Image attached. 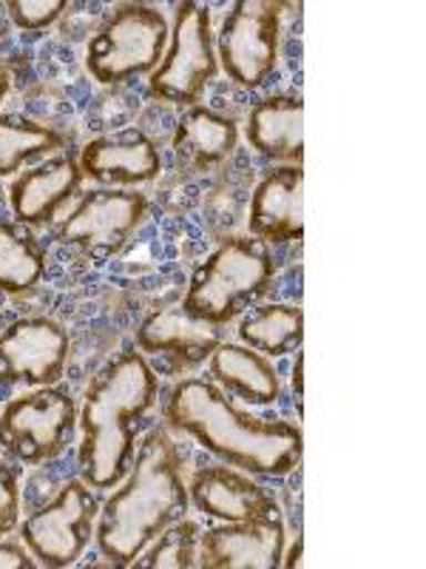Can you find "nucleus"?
<instances>
[{
	"label": "nucleus",
	"mask_w": 426,
	"mask_h": 569,
	"mask_svg": "<svg viewBox=\"0 0 426 569\" xmlns=\"http://www.w3.org/2000/svg\"><path fill=\"white\" fill-rule=\"evenodd\" d=\"M169 427L191 436L202 450L251 476H287L304 453L302 430L291 421L262 419L227 399L220 385L187 376L165 396Z\"/></svg>",
	"instance_id": "f257e3e1"
},
{
	"label": "nucleus",
	"mask_w": 426,
	"mask_h": 569,
	"mask_svg": "<svg viewBox=\"0 0 426 569\" xmlns=\"http://www.w3.org/2000/svg\"><path fill=\"white\" fill-rule=\"evenodd\" d=\"M156 399L160 376L140 350H125L91 379L78 413V467L91 490H114L125 479L136 453V421Z\"/></svg>",
	"instance_id": "f03ea898"
},
{
	"label": "nucleus",
	"mask_w": 426,
	"mask_h": 569,
	"mask_svg": "<svg viewBox=\"0 0 426 569\" xmlns=\"http://www.w3.org/2000/svg\"><path fill=\"white\" fill-rule=\"evenodd\" d=\"M182 456L165 427H154L136 447L125 479L100 507L94 543L111 567H131L156 536L187 512Z\"/></svg>",
	"instance_id": "7ed1b4c3"
},
{
	"label": "nucleus",
	"mask_w": 426,
	"mask_h": 569,
	"mask_svg": "<svg viewBox=\"0 0 426 569\" xmlns=\"http://www.w3.org/2000/svg\"><path fill=\"white\" fill-rule=\"evenodd\" d=\"M273 273L276 262L267 242L231 237L194 268L180 302L182 311L213 328H225L271 291Z\"/></svg>",
	"instance_id": "20e7f679"
},
{
	"label": "nucleus",
	"mask_w": 426,
	"mask_h": 569,
	"mask_svg": "<svg viewBox=\"0 0 426 569\" xmlns=\"http://www.w3.org/2000/svg\"><path fill=\"white\" fill-rule=\"evenodd\" d=\"M171 23L149 3H120L85 46V69L100 86L145 78L160 66Z\"/></svg>",
	"instance_id": "39448f33"
},
{
	"label": "nucleus",
	"mask_w": 426,
	"mask_h": 569,
	"mask_svg": "<svg viewBox=\"0 0 426 569\" xmlns=\"http://www.w3.org/2000/svg\"><path fill=\"white\" fill-rule=\"evenodd\" d=\"M216 74H220V60H216L211 9L196 0H182L174 9L165 54L149 74L151 98L191 109L200 103Z\"/></svg>",
	"instance_id": "423d86ee"
},
{
	"label": "nucleus",
	"mask_w": 426,
	"mask_h": 569,
	"mask_svg": "<svg viewBox=\"0 0 426 569\" xmlns=\"http://www.w3.org/2000/svg\"><path fill=\"white\" fill-rule=\"evenodd\" d=\"M78 430V405L69 390L32 388L0 410V447L18 465H43L65 450Z\"/></svg>",
	"instance_id": "0eeeda50"
},
{
	"label": "nucleus",
	"mask_w": 426,
	"mask_h": 569,
	"mask_svg": "<svg viewBox=\"0 0 426 569\" xmlns=\"http://www.w3.org/2000/svg\"><path fill=\"white\" fill-rule=\"evenodd\" d=\"M149 217V200L131 188L85 191L52 226V240L91 259H111L129 246Z\"/></svg>",
	"instance_id": "6e6552de"
},
{
	"label": "nucleus",
	"mask_w": 426,
	"mask_h": 569,
	"mask_svg": "<svg viewBox=\"0 0 426 569\" xmlns=\"http://www.w3.org/2000/svg\"><path fill=\"white\" fill-rule=\"evenodd\" d=\"M100 501L83 479L65 481L52 501L18 525V538L45 569L74 567L89 550L98 527Z\"/></svg>",
	"instance_id": "1a4fd4ad"
},
{
	"label": "nucleus",
	"mask_w": 426,
	"mask_h": 569,
	"mask_svg": "<svg viewBox=\"0 0 426 569\" xmlns=\"http://www.w3.org/2000/svg\"><path fill=\"white\" fill-rule=\"evenodd\" d=\"M278 3L236 0L216 32V60L227 78L242 89H258L278 63Z\"/></svg>",
	"instance_id": "9d476101"
},
{
	"label": "nucleus",
	"mask_w": 426,
	"mask_h": 569,
	"mask_svg": "<svg viewBox=\"0 0 426 569\" xmlns=\"http://www.w3.org/2000/svg\"><path fill=\"white\" fill-rule=\"evenodd\" d=\"M69 333L49 317H23L0 330V388H52L69 365Z\"/></svg>",
	"instance_id": "9b49d317"
},
{
	"label": "nucleus",
	"mask_w": 426,
	"mask_h": 569,
	"mask_svg": "<svg viewBox=\"0 0 426 569\" xmlns=\"http://www.w3.org/2000/svg\"><path fill=\"white\" fill-rule=\"evenodd\" d=\"M284 558L282 516L225 521L200 532L196 567L202 569H276Z\"/></svg>",
	"instance_id": "f8f14e48"
},
{
	"label": "nucleus",
	"mask_w": 426,
	"mask_h": 569,
	"mask_svg": "<svg viewBox=\"0 0 426 569\" xmlns=\"http://www.w3.org/2000/svg\"><path fill=\"white\" fill-rule=\"evenodd\" d=\"M222 345V330L213 325L187 317L182 305L154 308L136 328V348L149 359H162L169 373H182L207 362Z\"/></svg>",
	"instance_id": "ddd939ff"
},
{
	"label": "nucleus",
	"mask_w": 426,
	"mask_h": 569,
	"mask_svg": "<svg viewBox=\"0 0 426 569\" xmlns=\"http://www.w3.org/2000/svg\"><path fill=\"white\" fill-rule=\"evenodd\" d=\"M187 501L216 521H251L278 516V501L251 472L231 465H207L191 476Z\"/></svg>",
	"instance_id": "4468645a"
},
{
	"label": "nucleus",
	"mask_w": 426,
	"mask_h": 569,
	"mask_svg": "<svg viewBox=\"0 0 426 569\" xmlns=\"http://www.w3.org/2000/svg\"><path fill=\"white\" fill-rule=\"evenodd\" d=\"M80 182H83L80 162L69 154L49 157L32 169L20 171L9 186L14 220L32 231L54 226L71 197L80 191Z\"/></svg>",
	"instance_id": "2eb2a0df"
},
{
	"label": "nucleus",
	"mask_w": 426,
	"mask_h": 569,
	"mask_svg": "<svg viewBox=\"0 0 426 569\" xmlns=\"http://www.w3.org/2000/svg\"><path fill=\"white\" fill-rule=\"evenodd\" d=\"M80 171L109 188H134L151 182L162 171L156 142L140 129H123L94 137L80 151Z\"/></svg>",
	"instance_id": "dca6fc26"
},
{
	"label": "nucleus",
	"mask_w": 426,
	"mask_h": 569,
	"mask_svg": "<svg viewBox=\"0 0 426 569\" xmlns=\"http://www.w3.org/2000/svg\"><path fill=\"white\" fill-rule=\"evenodd\" d=\"M247 231L267 246L304 237V169L276 166L256 182L247 208Z\"/></svg>",
	"instance_id": "f3484780"
},
{
	"label": "nucleus",
	"mask_w": 426,
	"mask_h": 569,
	"mask_svg": "<svg viewBox=\"0 0 426 569\" xmlns=\"http://www.w3.org/2000/svg\"><path fill=\"white\" fill-rule=\"evenodd\" d=\"M245 140L256 154L284 166H302L304 100L298 94H267L247 111Z\"/></svg>",
	"instance_id": "a211bd4d"
},
{
	"label": "nucleus",
	"mask_w": 426,
	"mask_h": 569,
	"mask_svg": "<svg viewBox=\"0 0 426 569\" xmlns=\"http://www.w3.org/2000/svg\"><path fill=\"white\" fill-rule=\"evenodd\" d=\"M236 142H240V129L231 117L205 106H191L182 111L171 149L176 157V169L205 174L231 160Z\"/></svg>",
	"instance_id": "6ab92c4d"
},
{
	"label": "nucleus",
	"mask_w": 426,
	"mask_h": 569,
	"mask_svg": "<svg viewBox=\"0 0 426 569\" xmlns=\"http://www.w3.org/2000/svg\"><path fill=\"white\" fill-rule=\"evenodd\" d=\"M207 373L211 382L220 385L227 393L240 396L247 405L267 408L282 393L278 373L267 356L256 353L247 345L222 342L207 359Z\"/></svg>",
	"instance_id": "aec40b11"
},
{
	"label": "nucleus",
	"mask_w": 426,
	"mask_h": 569,
	"mask_svg": "<svg viewBox=\"0 0 426 569\" xmlns=\"http://www.w3.org/2000/svg\"><path fill=\"white\" fill-rule=\"evenodd\" d=\"M240 342L267 359L296 353L304 342V311L298 305L273 302L245 313L240 322Z\"/></svg>",
	"instance_id": "412c9836"
},
{
	"label": "nucleus",
	"mask_w": 426,
	"mask_h": 569,
	"mask_svg": "<svg viewBox=\"0 0 426 569\" xmlns=\"http://www.w3.org/2000/svg\"><path fill=\"white\" fill-rule=\"evenodd\" d=\"M45 273V248L32 228L0 220V291L29 293Z\"/></svg>",
	"instance_id": "4be33fe9"
},
{
	"label": "nucleus",
	"mask_w": 426,
	"mask_h": 569,
	"mask_svg": "<svg viewBox=\"0 0 426 569\" xmlns=\"http://www.w3.org/2000/svg\"><path fill=\"white\" fill-rule=\"evenodd\" d=\"M65 146V137L52 126L23 114H0V177L23 171L29 162L45 160Z\"/></svg>",
	"instance_id": "5701e85b"
},
{
	"label": "nucleus",
	"mask_w": 426,
	"mask_h": 569,
	"mask_svg": "<svg viewBox=\"0 0 426 569\" xmlns=\"http://www.w3.org/2000/svg\"><path fill=\"white\" fill-rule=\"evenodd\" d=\"M200 552V527L191 518L182 516L180 521L169 525L154 541L131 561L136 569H191L196 567Z\"/></svg>",
	"instance_id": "b1692460"
},
{
	"label": "nucleus",
	"mask_w": 426,
	"mask_h": 569,
	"mask_svg": "<svg viewBox=\"0 0 426 569\" xmlns=\"http://www.w3.org/2000/svg\"><path fill=\"white\" fill-rule=\"evenodd\" d=\"M69 9L65 0H9L7 12L12 23L23 32H40Z\"/></svg>",
	"instance_id": "393cba45"
},
{
	"label": "nucleus",
	"mask_w": 426,
	"mask_h": 569,
	"mask_svg": "<svg viewBox=\"0 0 426 569\" xmlns=\"http://www.w3.org/2000/svg\"><path fill=\"white\" fill-rule=\"evenodd\" d=\"M20 521V481L18 472L0 461V538L18 527Z\"/></svg>",
	"instance_id": "a878e982"
},
{
	"label": "nucleus",
	"mask_w": 426,
	"mask_h": 569,
	"mask_svg": "<svg viewBox=\"0 0 426 569\" xmlns=\"http://www.w3.org/2000/svg\"><path fill=\"white\" fill-rule=\"evenodd\" d=\"M40 567L29 547L20 538L9 541L7 536L0 538V569H34Z\"/></svg>",
	"instance_id": "bb28decb"
},
{
	"label": "nucleus",
	"mask_w": 426,
	"mask_h": 569,
	"mask_svg": "<svg viewBox=\"0 0 426 569\" xmlns=\"http://www.w3.org/2000/svg\"><path fill=\"white\" fill-rule=\"evenodd\" d=\"M302 552H304V541H302V538H296V543H293V547H291V552H287V558H282V567H287V569L304 567Z\"/></svg>",
	"instance_id": "cd10ccee"
},
{
	"label": "nucleus",
	"mask_w": 426,
	"mask_h": 569,
	"mask_svg": "<svg viewBox=\"0 0 426 569\" xmlns=\"http://www.w3.org/2000/svg\"><path fill=\"white\" fill-rule=\"evenodd\" d=\"M293 390L296 396H304V353L296 350V365H293Z\"/></svg>",
	"instance_id": "c85d7f7f"
},
{
	"label": "nucleus",
	"mask_w": 426,
	"mask_h": 569,
	"mask_svg": "<svg viewBox=\"0 0 426 569\" xmlns=\"http://www.w3.org/2000/svg\"><path fill=\"white\" fill-rule=\"evenodd\" d=\"M9 89H12V78H9L7 66H3V60H0V103L7 100Z\"/></svg>",
	"instance_id": "c756f323"
}]
</instances>
